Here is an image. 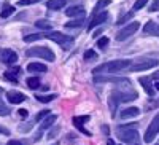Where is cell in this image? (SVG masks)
I'll return each mask as SVG.
<instances>
[{
  "mask_svg": "<svg viewBox=\"0 0 159 145\" xmlns=\"http://www.w3.org/2000/svg\"><path fill=\"white\" fill-rule=\"evenodd\" d=\"M132 65V61H126V59H118V61H108L103 62L97 67L92 69V73L94 75H100V73H118L123 72L126 69H129Z\"/></svg>",
  "mask_w": 159,
  "mask_h": 145,
  "instance_id": "cell-1",
  "label": "cell"
},
{
  "mask_svg": "<svg viewBox=\"0 0 159 145\" xmlns=\"http://www.w3.org/2000/svg\"><path fill=\"white\" fill-rule=\"evenodd\" d=\"M137 123H130L127 126H118L116 128V134L119 137V140L127 143V145H132V143H137L139 142V133L137 129L134 128Z\"/></svg>",
  "mask_w": 159,
  "mask_h": 145,
  "instance_id": "cell-2",
  "label": "cell"
},
{
  "mask_svg": "<svg viewBox=\"0 0 159 145\" xmlns=\"http://www.w3.org/2000/svg\"><path fill=\"white\" fill-rule=\"evenodd\" d=\"M45 37L48 38V40H51V42H56L62 49H70L73 46V38L69 37V35H64L61 32H51V34H48Z\"/></svg>",
  "mask_w": 159,
  "mask_h": 145,
  "instance_id": "cell-3",
  "label": "cell"
},
{
  "mask_svg": "<svg viewBox=\"0 0 159 145\" xmlns=\"http://www.w3.org/2000/svg\"><path fill=\"white\" fill-rule=\"evenodd\" d=\"M29 58H42L45 61H54L56 56H54V53H52L49 48L46 46H38V48H30L27 49V53H25Z\"/></svg>",
  "mask_w": 159,
  "mask_h": 145,
  "instance_id": "cell-4",
  "label": "cell"
},
{
  "mask_svg": "<svg viewBox=\"0 0 159 145\" xmlns=\"http://www.w3.org/2000/svg\"><path fill=\"white\" fill-rule=\"evenodd\" d=\"M156 65H159V61H156V59H142L135 64H132L129 70L130 72H143V70H150V69L156 67Z\"/></svg>",
  "mask_w": 159,
  "mask_h": 145,
  "instance_id": "cell-5",
  "label": "cell"
},
{
  "mask_svg": "<svg viewBox=\"0 0 159 145\" xmlns=\"http://www.w3.org/2000/svg\"><path fill=\"white\" fill-rule=\"evenodd\" d=\"M139 27H140L139 22H129L124 29H121V30L116 34V40H118V42L126 40V38H129L130 35H134V34L139 30Z\"/></svg>",
  "mask_w": 159,
  "mask_h": 145,
  "instance_id": "cell-6",
  "label": "cell"
},
{
  "mask_svg": "<svg viewBox=\"0 0 159 145\" xmlns=\"http://www.w3.org/2000/svg\"><path fill=\"white\" fill-rule=\"evenodd\" d=\"M157 133H159V113L153 118V121L150 123V126H148V129H147V133H145V142L147 143H151L153 142V139L157 136Z\"/></svg>",
  "mask_w": 159,
  "mask_h": 145,
  "instance_id": "cell-7",
  "label": "cell"
},
{
  "mask_svg": "<svg viewBox=\"0 0 159 145\" xmlns=\"http://www.w3.org/2000/svg\"><path fill=\"white\" fill-rule=\"evenodd\" d=\"M0 61H2L3 64H7V65H13L18 61V54L13 49H8V48L0 49Z\"/></svg>",
  "mask_w": 159,
  "mask_h": 145,
  "instance_id": "cell-8",
  "label": "cell"
},
{
  "mask_svg": "<svg viewBox=\"0 0 159 145\" xmlns=\"http://www.w3.org/2000/svg\"><path fill=\"white\" fill-rule=\"evenodd\" d=\"M107 19H108V13H107V11H100L99 15H96L94 18H91L89 26H88V30H92L96 26H100L102 22H105Z\"/></svg>",
  "mask_w": 159,
  "mask_h": 145,
  "instance_id": "cell-9",
  "label": "cell"
},
{
  "mask_svg": "<svg viewBox=\"0 0 159 145\" xmlns=\"http://www.w3.org/2000/svg\"><path fill=\"white\" fill-rule=\"evenodd\" d=\"M116 97H118V101H121V102H129V101H134V99H137V93L135 91H124V93H121V91H115L113 93Z\"/></svg>",
  "mask_w": 159,
  "mask_h": 145,
  "instance_id": "cell-10",
  "label": "cell"
},
{
  "mask_svg": "<svg viewBox=\"0 0 159 145\" xmlns=\"http://www.w3.org/2000/svg\"><path fill=\"white\" fill-rule=\"evenodd\" d=\"M7 99H8L11 104H21V102H24L27 97H25L22 93H19V91H8V93H7Z\"/></svg>",
  "mask_w": 159,
  "mask_h": 145,
  "instance_id": "cell-11",
  "label": "cell"
},
{
  "mask_svg": "<svg viewBox=\"0 0 159 145\" xmlns=\"http://www.w3.org/2000/svg\"><path fill=\"white\" fill-rule=\"evenodd\" d=\"M94 80H96V82H102V83L111 82V83H118V85H126V86H130V82L127 80V78H103V77L96 75Z\"/></svg>",
  "mask_w": 159,
  "mask_h": 145,
  "instance_id": "cell-12",
  "label": "cell"
},
{
  "mask_svg": "<svg viewBox=\"0 0 159 145\" xmlns=\"http://www.w3.org/2000/svg\"><path fill=\"white\" fill-rule=\"evenodd\" d=\"M140 115V110L137 109V107H127V109H124L121 113H119V116L123 118V120H129V118H135V116H139Z\"/></svg>",
  "mask_w": 159,
  "mask_h": 145,
  "instance_id": "cell-13",
  "label": "cell"
},
{
  "mask_svg": "<svg viewBox=\"0 0 159 145\" xmlns=\"http://www.w3.org/2000/svg\"><path fill=\"white\" fill-rule=\"evenodd\" d=\"M65 15H67V16H80V18H83L84 8H83L81 5H73V7H70L69 10H65Z\"/></svg>",
  "mask_w": 159,
  "mask_h": 145,
  "instance_id": "cell-14",
  "label": "cell"
},
{
  "mask_svg": "<svg viewBox=\"0 0 159 145\" xmlns=\"http://www.w3.org/2000/svg\"><path fill=\"white\" fill-rule=\"evenodd\" d=\"M140 85L143 86V89H145V93H147V94H150V96H153V85H151V78L150 77H142L140 78Z\"/></svg>",
  "mask_w": 159,
  "mask_h": 145,
  "instance_id": "cell-15",
  "label": "cell"
},
{
  "mask_svg": "<svg viewBox=\"0 0 159 145\" xmlns=\"http://www.w3.org/2000/svg\"><path fill=\"white\" fill-rule=\"evenodd\" d=\"M27 70L30 73H35V72H46V65L45 64H40V62H30L27 65Z\"/></svg>",
  "mask_w": 159,
  "mask_h": 145,
  "instance_id": "cell-16",
  "label": "cell"
},
{
  "mask_svg": "<svg viewBox=\"0 0 159 145\" xmlns=\"http://www.w3.org/2000/svg\"><path fill=\"white\" fill-rule=\"evenodd\" d=\"M65 3H67V0H48L46 7L49 10H61V8H64Z\"/></svg>",
  "mask_w": 159,
  "mask_h": 145,
  "instance_id": "cell-17",
  "label": "cell"
},
{
  "mask_svg": "<svg viewBox=\"0 0 159 145\" xmlns=\"http://www.w3.org/2000/svg\"><path fill=\"white\" fill-rule=\"evenodd\" d=\"M19 67H15V69H11V70H7L5 72V78L13 83H18V73H19Z\"/></svg>",
  "mask_w": 159,
  "mask_h": 145,
  "instance_id": "cell-18",
  "label": "cell"
},
{
  "mask_svg": "<svg viewBox=\"0 0 159 145\" xmlns=\"http://www.w3.org/2000/svg\"><path fill=\"white\" fill-rule=\"evenodd\" d=\"M107 5H110V0H99V2L96 3V7H94V11H92V18H94L96 15H99Z\"/></svg>",
  "mask_w": 159,
  "mask_h": 145,
  "instance_id": "cell-19",
  "label": "cell"
},
{
  "mask_svg": "<svg viewBox=\"0 0 159 145\" xmlns=\"http://www.w3.org/2000/svg\"><path fill=\"white\" fill-rule=\"evenodd\" d=\"M56 120H57V116H56V115H51V113H49V115L46 116V120H45V121L42 123V126H40V128H42V129H48V128H51L52 124L56 123Z\"/></svg>",
  "mask_w": 159,
  "mask_h": 145,
  "instance_id": "cell-20",
  "label": "cell"
},
{
  "mask_svg": "<svg viewBox=\"0 0 159 145\" xmlns=\"http://www.w3.org/2000/svg\"><path fill=\"white\" fill-rule=\"evenodd\" d=\"M56 97H57L56 94H37L35 96V99L38 102H43V104H48V102H51L52 99H56Z\"/></svg>",
  "mask_w": 159,
  "mask_h": 145,
  "instance_id": "cell-21",
  "label": "cell"
},
{
  "mask_svg": "<svg viewBox=\"0 0 159 145\" xmlns=\"http://www.w3.org/2000/svg\"><path fill=\"white\" fill-rule=\"evenodd\" d=\"M154 30H156V24L153 22V21H148L147 24H145V27H143V34L145 35H148V34H151V35H154Z\"/></svg>",
  "mask_w": 159,
  "mask_h": 145,
  "instance_id": "cell-22",
  "label": "cell"
},
{
  "mask_svg": "<svg viewBox=\"0 0 159 145\" xmlns=\"http://www.w3.org/2000/svg\"><path fill=\"white\" fill-rule=\"evenodd\" d=\"M35 26H37L38 29H43V30L51 29V22L46 21V19H37V21H35Z\"/></svg>",
  "mask_w": 159,
  "mask_h": 145,
  "instance_id": "cell-23",
  "label": "cell"
},
{
  "mask_svg": "<svg viewBox=\"0 0 159 145\" xmlns=\"http://www.w3.org/2000/svg\"><path fill=\"white\" fill-rule=\"evenodd\" d=\"M86 121H89V116H88V115H84V116H75V118H73V124H75L76 128H81L83 123H86Z\"/></svg>",
  "mask_w": 159,
  "mask_h": 145,
  "instance_id": "cell-24",
  "label": "cell"
},
{
  "mask_svg": "<svg viewBox=\"0 0 159 145\" xmlns=\"http://www.w3.org/2000/svg\"><path fill=\"white\" fill-rule=\"evenodd\" d=\"M108 104H110V110H111V115L115 116V110H116V105H118V97L111 93L110 94V99H108Z\"/></svg>",
  "mask_w": 159,
  "mask_h": 145,
  "instance_id": "cell-25",
  "label": "cell"
},
{
  "mask_svg": "<svg viewBox=\"0 0 159 145\" xmlns=\"http://www.w3.org/2000/svg\"><path fill=\"white\" fill-rule=\"evenodd\" d=\"M13 10H15V8H13L10 3H5V5H3L2 13H0V16H2V18H8L10 15H13Z\"/></svg>",
  "mask_w": 159,
  "mask_h": 145,
  "instance_id": "cell-26",
  "label": "cell"
},
{
  "mask_svg": "<svg viewBox=\"0 0 159 145\" xmlns=\"http://www.w3.org/2000/svg\"><path fill=\"white\" fill-rule=\"evenodd\" d=\"M27 86L30 89H37L40 86V80H38L37 77H30V78H27Z\"/></svg>",
  "mask_w": 159,
  "mask_h": 145,
  "instance_id": "cell-27",
  "label": "cell"
},
{
  "mask_svg": "<svg viewBox=\"0 0 159 145\" xmlns=\"http://www.w3.org/2000/svg\"><path fill=\"white\" fill-rule=\"evenodd\" d=\"M43 35H38V34H30V35H24V42L25 43H30V42H37L40 40Z\"/></svg>",
  "mask_w": 159,
  "mask_h": 145,
  "instance_id": "cell-28",
  "label": "cell"
},
{
  "mask_svg": "<svg viewBox=\"0 0 159 145\" xmlns=\"http://www.w3.org/2000/svg\"><path fill=\"white\" fill-rule=\"evenodd\" d=\"M83 24V18H78V19H75V21H70V22H65V27H80V26Z\"/></svg>",
  "mask_w": 159,
  "mask_h": 145,
  "instance_id": "cell-29",
  "label": "cell"
},
{
  "mask_svg": "<svg viewBox=\"0 0 159 145\" xmlns=\"http://www.w3.org/2000/svg\"><path fill=\"white\" fill-rule=\"evenodd\" d=\"M148 3V0H137V2L134 3V11H137V10H142L145 5Z\"/></svg>",
  "mask_w": 159,
  "mask_h": 145,
  "instance_id": "cell-30",
  "label": "cell"
},
{
  "mask_svg": "<svg viewBox=\"0 0 159 145\" xmlns=\"http://www.w3.org/2000/svg\"><path fill=\"white\" fill-rule=\"evenodd\" d=\"M108 46V38L107 37H103V38H100V40H97V48H107Z\"/></svg>",
  "mask_w": 159,
  "mask_h": 145,
  "instance_id": "cell-31",
  "label": "cell"
},
{
  "mask_svg": "<svg viewBox=\"0 0 159 145\" xmlns=\"http://www.w3.org/2000/svg\"><path fill=\"white\" fill-rule=\"evenodd\" d=\"M97 54H96V51H92V49H88L84 53V61H89V59H96Z\"/></svg>",
  "mask_w": 159,
  "mask_h": 145,
  "instance_id": "cell-32",
  "label": "cell"
},
{
  "mask_svg": "<svg viewBox=\"0 0 159 145\" xmlns=\"http://www.w3.org/2000/svg\"><path fill=\"white\" fill-rule=\"evenodd\" d=\"M10 113V109L7 107V105L2 102V101H0V115H2V116H7Z\"/></svg>",
  "mask_w": 159,
  "mask_h": 145,
  "instance_id": "cell-33",
  "label": "cell"
},
{
  "mask_svg": "<svg viewBox=\"0 0 159 145\" xmlns=\"http://www.w3.org/2000/svg\"><path fill=\"white\" fill-rule=\"evenodd\" d=\"M37 2H40V0H19L18 5H19V7H25V5H34V3H37Z\"/></svg>",
  "mask_w": 159,
  "mask_h": 145,
  "instance_id": "cell-34",
  "label": "cell"
},
{
  "mask_svg": "<svg viewBox=\"0 0 159 145\" xmlns=\"http://www.w3.org/2000/svg\"><path fill=\"white\" fill-rule=\"evenodd\" d=\"M49 112H51V110H42V112H40V113H37V116H35V120H37V121H40V120H43L45 116H48V115H49Z\"/></svg>",
  "mask_w": 159,
  "mask_h": 145,
  "instance_id": "cell-35",
  "label": "cell"
},
{
  "mask_svg": "<svg viewBox=\"0 0 159 145\" xmlns=\"http://www.w3.org/2000/svg\"><path fill=\"white\" fill-rule=\"evenodd\" d=\"M130 18H132V13H129V15H126V16H123L121 19H118V22H116V24H124V22H126L127 19H130Z\"/></svg>",
  "mask_w": 159,
  "mask_h": 145,
  "instance_id": "cell-36",
  "label": "cell"
},
{
  "mask_svg": "<svg viewBox=\"0 0 159 145\" xmlns=\"http://www.w3.org/2000/svg\"><path fill=\"white\" fill-rule=\"evenodd\" d=\"M156 10H159V0H154L151 8H150V11H156Z\"/></svg>",
  "mask_w": 159,
  "mask_h": 145,
  "instance_id": "cell-37",
  "label": "cell"
},
{
  "mask_svg": "<svg viewBox=\"0 0 159 145\" xmlns=\"http://www.w3.org/2000/svg\"><path fill=\"white\" fill-rule=\"evenodd\" d=\"M18 112H19V116H22V118H27V115H29V112L25 109H19Z\"/></svg>",
  "mask_w": 159,
  "mask_h": 145,
  "instance_id": "cell-38",
  "label": "cell"
},
{
  "mask_svg": "<svg viewBox=\"0 0 159 145\" xmlns=\"http://www.w3.org/2000/svg\"><path fill=\"white\" fill-rule=\"evenodd\" d=\"M0 134H3V136H10V131L3 126H0Z\"/></svg>",
  "mask_w": 159,
  "mask_h": 145,
  "instance_id": "cell-39",
  "label": "cell"
},
{
  "mask_svg": "<svg viewBox=\"0 0 159 145\" xmlns=\"http://www.w3.org/2000/svg\"><path fill=\"white\" fill-rule=\"evenodd\" d=\"M7 145H22V143H21L19 140H10V142H8Z\"/></svg>",
  "mask_w": 159,
  "mask_h": 145,
  "instance_id": "cell-40",
  "label": "cell"
},
{
  "mask_svg": "<svg viewBox=\"0 0 159 145\" xmlns=\"http://www.w3.org/2000/svg\"><path fill=\"white\" fill-rule=\"evenodd\" d=\"M153 80H156V82L159 80V70H157L156 73H153Z\"/></svg>",
  "mask_w": 159,
  "mask_h": 145,
  "instance_id": "cell-41",
  "label": "cell"
},
{
  "mask_svg": "<svg viewBox=\"0 0 159 145\" xmlns=\"http://www.w3.org/2000/svg\"><path fill=\"white\" fill-rule=\"evenodd\" d=\"M151 107H154V109H157V107H159V101H156V102H153V105H151Z\"/></svg>",
  "mask_w": 159,
  "mask_h": 145,
  "instance_id": "cell-42",
  "label": "cell"
},
{
  "mask_svg": "<svg viewBox=\"0 0 159 145\" xmlns=\"http://www.w3.org/2000/svg\"><path fill=\"white\" fill-rule=\"evenodd\" d=\"M154 35L159 37V26H156V30H154Z\"/></svg>",
  "mask_w": 159,
  "mask_h": 145,
  "instance_id": "cell-43",
  "label": "cell"
},
{
  "mask_svg": "<svg viewBox=\"0 0 159 145\" xmlns=\"http://www.w3.org/2000/svg\"><path fill=\"white\" fill-rule=\"evenodd\" d=\"M107 145H116V143H115L113 140H108V142H107Z\"/></svg>",
  "mask_w": 159,
  "mask_h": 145,
  "instance_id": "cell-44",
  "label": "cell"
},
{
  "mask_svg": "<svg viewBox=\"0 0 159 145\" xmlns=\"http://www.w3.org/2000/svg\"><path fill=\"white\" fill-rule=\"evenodd\" d=\"M154 86H156V89L159 91V82H156V83H154Z\"/></svg>",
  "mask_w": 159,
  "mask_h": 145,
  "instance_id": "cell-45",
  "label": "cell"
},
{
  "mask_svg": "<svg viewBox=\"0 0 159 145\" xmlns=\"http://www.w3.org/2000/svg\"><path fill=\"white\" fill-rule=\"evenodd\" d=\"M156 145H159V143H156Z\"/></svg>",
  "mask_w": 159,
  "mask_h": 145,
  "instance_id": "cell-46",
  "label": "cell"
}]
</instances>
